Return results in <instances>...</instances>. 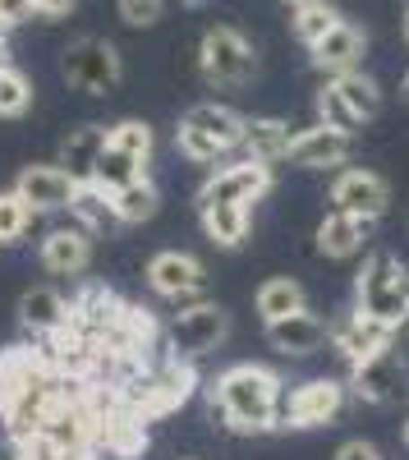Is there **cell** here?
Returning a JSON list of instances; mask_svg holds the SVG:
<instances>
[{
	"label": "cell",
	"mask_w": 409,
	"mask_h": 460,
	"mask_svg": "<svg viewBox=\"0 0 409 460\" xmlns=\"http://www.w3.org/2000/svg\"><path fill=\"white\" fill-rule=\"evenodd\" d=\"M226 336V314L216 304H198V309H184L170 318V355L179 359H194L216 350V341Z\"/></svg>",
	"instance_id": "ba28073f"
},
{
	"label": "cell",
	"mask_w": 409,
	"mask_h": 460,
	"mask_svg": "<svg viewBox=\"0 0 409 460\" xmlns=\"http://www.w3.org/2000/svg\"><path fill=\"white\" fill-rule=\"evenodd\" d=\"M285 5H309V0H285Z\"/></svg>",
	"instance_id": "b9f144b4"
},
{
	"label": "cell",
	"mask_w": 409,
	"mask_h": 460,
	"mask_svg": "<svg viewBox=\"0 0 409 460\" xmlns=\"http://www.w3.org/2000/svg\"><path fill=\"white\" fill-rule=\"evenodd\" d=\"M290 143H294V134H290L285 120H248L244 138H239V147L248 152L253 162H285Z\"/></svg>",
	"instance_id": "ffe728a7"
},
{
	"label": "cell",
	"mask_w": 409,
	"mask_h": 460,
	"mask_svg": "<svg viewBox=\"0 0 409 460\" xmlns=\"http://www.w3.org/2000/svg\"><path fill=\"white\" fill-rule=\"evenodd\" d=\"M212 405L221 410L226 429H235V433H267V429L285 424L281 377L257 364H235L221 373L212 387Z\"/></svg>",
	"instance_id": "6da1fadb"
},
{
	"label": "cell",
	"mask_w": 409,
	"mask_h": 460,
	"mask_svg": "<svg viewBox=\"0 0 409 460\" xmlns=\"http://www.w3.org/2000/svg\"><path fill=\"white\" fill-rule=\"evenodd\" d=\"M396 336H409V309H405V318L396 323Z\"/></svg>",
	"instance_id": "f35d334b"
},
{
	"label": "cell",
	"mask_w": 409,
	"mask_h": 460,
	"mask_svg": "<svg viewBox=\"0 0 409 460\" xmlns=\"http://www.w3.org/2000/svg\"><path fill=\"white\" fill-rule=\"evenodd\" d=\"M184 125H194V129H203V134H212L221 147H239V138H244V115L239 111H231V106H216V102H203V106H194L189 115H184Z\"/></svg>",
	"instance_id": "603a6c76"
},
{
	"label": "cell",
	"mask_w": 409,
	"mask_h": 460,
	"mask_svg": "<svg viewBox=\"0 0 409 460\" xmlns=\"http://www.w3.org/2000/svg\"><path fill=\"white\" fill-rule=\"evenodd\" d=\"M354 147V134L345 129H331V125H313V129H300L290 143V157L300 171H322V166H341Z\"/></svg>",
	"instance_id": "8fae6325"
},
{
	"label": "cell",
	"mask_w": 409,
	"mask_h": 460,
	"mask_svg": "<svg viewBox=\"0 0 409 460\" xmlns=\"http://www.w3.org/2000/svg\"><path fill=\"white\" fill-rule=\"evenodd\" d=\"M387 203H391V189L373 171H341L336 184H331V208H341V212L378 221L387 212Z\"/></svg>",
	"instance_id": "30bf717a"
},
{
	"label": "cell",
	"mask_w": 409,
	"mask_h": 460,
	"mask_svg": "<svg viewBox=\"0 0 409 460\" xmlns=\"http://www.w3.org/2000/svg\"><path fill=\"white\" fill-rule=\"evenodd\" d=\"M19 318H23V327H28V332L51 336V332H60V327L69 323V304H65L56 290L37 286V290H28V295L19 299Z\"/></svg>",
	"instance_id": "44dd1931"
},
{
	"label": "cell",
	"mask_w": 409,
	"mask_h": 460,
	"mask_svg": "<svg viewBox=\"0 0 409 460\" xmlns=\"http://www.w3.org/2000/svg\"><path fill=\"white\" fill-rule=\"evenodd\" d=\"M161 0H120V19L129 23V28H152L157 19H161Z\"/></svg>",
	"instance_id": "e575fe53"
},
{
	"label": "cell",
	"mask_w": 409,
	"mask_h": 460,
	"mask_svg": "<svg viewBox=\"0 0 409 460\" xmlns=\"http://www.w3.org/2000/svg\"><path fill=\"white\" fill-rule=\"evenodd\" d=\"M175 138H179V152H184L189 162H216L221 152H226L212 134H203V129H194V125H184V120H179V134H175Z\"/></svg>",
	"instance_id": "836d02e7"
},
{
	"label": "cell",
	"mask_w": 409,
	"mask_h": 460,
	"mask_svg": "<svg viewBox=\"0 0 409 460\" xmlns=\"http://www.w3.org/2000/svg\"><path fill=\"white\" fill-rule=\"evenodd\" d=\"M23 14H32V0H0V19H5L10 28H14Z\"/></svg>",
	"instance_id": "8d00e7d4"
},
{
	"label": "cell",
	"mask_w": 409,
	"mask_h": 460,
	"mask_svg": "<svg viewBox=\"0 0 409 460\" xmlns=\"http://www.w3.org/2000/svg\"><path fill=\"white\" fill-rule=\"evenodd\" d=\"M368 230H373V221L368 217H354V212H341L331 208L318 226V253L322 258H354L368 240Z\"/></svg>",
	"instance_id": "2e32d148"
},
{
	"label": "cell",
	"mask_w": 409,
	"mask_h": 460,
	"mask_svg": "<svg viewBox=\"0 0 409 460\" xmlns=\"http://www.w3.org/2000/svg\"><path fill=\"white\" fill-rule=\"evenodd\" d=\"M363 51H368V37L350 23V19H341L336 28H331L322 42L313 47V65L322 69V74H350V69H359V60H363Z\"/></svg>",
	"instance_id": "9a60e30c"
},
{
	"label": "cell",
	"mask_w": 409,
	"mask_h": 460,
	"mask_svg": "<svg viewBox=\"0 0 409 460\" xmlns=\"http://www.w3.org/2000/svg\"><path fill=\"white\" fill-rule=\"evenodd\" d=\"M405 102H409V74H405Z\"/></svg>",
	"instance_id": "7bdbcfd3"
},
{
	"label": "cell",
	"mask_w": 409,
	"mask_h": 460,
	"mask_svg": "<svg viewBox=\"0 0 409 460\" xmlns=\"http://www.w3.org/2000/svg\"><path fill=\"white\" fill-rule=\"evenodd\" d=\"M110 143V129H101V125H83L79 134H69V143H65V152H60V166L74 175V180H92L97 175V157H101V147Z\"/></svg>",
	"instance_id": "d6986e66"
},
{
	"label": "cell",
	"mask_w": 409,
	"mask_h": 460,
	"mask_svg": "<svg viewBox=\"0 0 409 460\" xmlns=\"http://www.w3.org/2000/svg\"><path fill=\"white\" fill-rule=\"evenodd\" d=\"M336 460H382V456L368 447V442H345V447L336 451Z\"/></svg>",
	"instance_id": "74e56055"
},
{
	"label": "cell",
	"mask_w": 409,
	"mask_h": 460,
	"mask_svg": "<svg viewBox=\"0 0 409 460\" xmlns=\"http://www.w3.org/2000/svg\"><path fill=\"white\" fill-rule=\"evenodd\" d=\"M14 189H19V199H23L32 212H60V208H69L79 180H74L65 166H28Z\"/></svg>",
	"instance_id": "7c38bea8"
},
{
	"label": "cell",
	"mask_w": 409,
	"mask_h": 460,
	"mask_svg": "<svg viewBox=\"0 0 409 460\" xmlns=\"http://www.w3.org/2000/svg\"><path fill=\"white\" fill-rule=\"evenodd\" d=\"M88 258H92V244H88L83 226H60V230H51V235L42 240V262H47V272H56V277H79L88 267Z\"/></svg>",
	"instance_id": "e0dca14e"
},
{
	"label": "cell",
	"mask_w": 409,
	"mask_h": 460,
	"mask_svg": "<svg viewBox=\"0 0 409 460\" xmlns=\"http://www.w3.org/2000/svg\"><path fill=\"white\" fill-rule=\"evenodd\" d=\"M198 217H203L207 240L221 244V249H239L248 240V226H253L248 203H216V199H207V203H198Z\"/></svg>",
	"instance_id": "ac0fdd59"
},
{
	"label": "cell",
	"mask_w": 409,
	"mask_h": 460,
	"mask_svg": "<svg viewBox=\"0 0 409 460\" xmlns=\"http://www.w3.org/2000/svg\"><path fill=\"white\" fill-rule=\"evenodd\" d=\"M198 65H203V74H207V84H216V88H239V84L253 79L257 56H253V47L244 42V32H239V28L216 23V28L203 32Z\"/></svg>",
	"instance_id": "3957f363"
},
{
	"label": "cell",
	"mask_w": 409,
	"mask_h": 460,
	"mask_svg": "<svg viewBox=\"0 0 409 460\" xmlns=\"http://www.w3.org/2000/svg\"><path fill=\"white\" fill-rule=\"evenodd\" d=\"M79 0H32V14L37 19H65Z\"/></svg>",
	"instance_id": "d590c367"
},
{
	"label": "cell",
	"mask_w": 409,
	"mask_h": 460,
	"mask_svg": "<svg viewBox=\"0 0 409 460\" xmlns=\"http://www.w3.org/2000/svg\"><path fill=\"white\" fill-rule=\"evenodd\" d=\"M110 203H116V217H120V226H143V221H152L157 217V189H152V180H134V184H125V189H116L110 194Z\"/></svg>",
	"instance_id": "d4e9b609"
},
{
	"label": "cell",
	"mask_w": 409,
	"mask_h": 460,
	"mask_svg": "<svg viewBox=\"0 0 409 460\" xmlns=\"http://www.w3.org/2000/svg\"><path fill=\"white\" fill-rule=\"evenodd\" d=\"M143 171H147V162H138L134 152H125V147H116V143H106L101 147V157H97V184L101 189H125V184H134V180H143Z\"/></svg>",
	"instance_id": "484cf974"
},
{
	"label": "cell",
	"mask_w": 409,
	"mask_h": 460,
	"mask_svg": "<svg viewBox=\"0 0 409 460\" xmlns=\"http://www.w3.org/2000/svg\"><path fill=\"white\" fill-rule=\"evenodd\" d=\"M359 309L368 318H382V323H400L409 309V272L391 258V253H373L359 272Z\"/></svg>",
	"instance_id": "7a4b0ae2"
},
{
	"label": "cell",
	"mask_w": 409,
	"mask_h": 460,
	"mask_svg": "<svg viewBox=\"0 0 409 460\" xmlns=\"http://www.w3.org/2000/svg\"><path fill=\"white\" fill-rule=\"evenodd\" d=\"M32 106V84L14 65H0V115H23Z\"/></svg>",
	"instance_id": "f546056e"
},
{
	"label": "cell",
	"mask_w": 409,
	"mask_h": 460,
	"mask_svg": "<svg viewBox=\"0 0 409 460\" xmlns=\"http://www.w3.org/2000/svg\"><path fill=\"white\" fill-rule=\"evenodd\" d=\"M184 5H212V0H184Z\"/></svg>",
	"instance_id": "60d3db41"
},
{
	"label": "cell",
	"mask_w": 409,
	"mask_h": 460,
	"mask_svg": "<svg viewBox=\"0 0 409 460\" xmlns=\"http://www.w3.org/2000/svg\"><path fill=\"white\" fill-rule=\"evenodd\" d=\"M331 84H336L341 93H345V102L363 115V120H373V115H378V106H382V93H378V84L373 79H368V74L363 69H350V74H336V79H331Z\"/></svg>",
	"instance_id": "83f0119b"
},
{
	"label": "cell",
	"mask_w": 409,
	"mask_h": 460,
	"mask_svg": "<svg viewBox=\"0 0 409 460\" xmlns=\"http://www.w3.org/2000/svg\"><path fill=\"white\" fill-rule=\"evenodd\" d=\"M267 189H272V162H235L226 171H216L207 184H203V194L198 203L216 199V203H257V199H267Z\"/></svg>",
	"instance_id": "52a82bcc"
},
{
	"label": "cell",
	"mask_w": 409,
	"mask_h": 460,
	"mask_svg": "<svg viewBox=\"0 0 409 460\" xmlns=\"http://www.w3.org/2000/svg\"><path fill=\"white\" fill-rule=\"evenodd\" d=\"M147 286H152L157 295H166V299H175V295H184V290L207 286V272H203V262H198L194 253L166 249V253H157L152 262H147Z\"/></svg>",
	"instance_id": "5bb4252c"
},
{
	"label": "cell",
	"mask_w": 409,
	"mask_h": 460,
	"mask_svg": "<svg viewBox=\"0 0 409 460\" xmlns=\"http://www.w3.org/2000/svg\"><path fill=\"white\" fill-rule=\"evenodd\" d=\"M110 143L125 147V152H134L138 162L152 157V129H147L143 120H120L116 129H110Z\"/></svg>",
	"instance_id": "d6a6232c"
},
{
	"label": "cell",
	"mask_w": 409,
	"mask_h": 460,
	"mask_svg": "<svg viewBox=\"0 0 409 460\" xmlns=\"http://www.w3.org/2000/svg\"><path fill=\"white\" fill-rule=\"evenodd\" d=\"M65 79H69V88H79V93L106 97L110 88L120 84V56H116V47L101 42V37H83V42H74L65 51Z\"/></svg>",
	"instance_id": "277c9868"
},
{
	"label": "cell",
	"mask_w": 409,
	"mask_h": 460,
	"mask_svg": "<svg viewBox=\"0 0 409 460\" xmlns=\"http://www.w3.org/2000/svg\"><path fill=\"white\" fill-rule=\"evenodd\" d=\"M69 212L79 217V226L88 230H106V226H116V203H110V189H101L97 180H83L79 189H74V199H69Z\"/></svg>",
	"instance_id": "cb8c5ba5"
},
{
	"label": "cell",
	"mask_w": 409,
	"mask_h": 460,
	"mask_svg": "<svg viewBox=\"0 0 409 460\" xmlns=\"http://www.w3.org/2000/svg\"><path fill=\"white\" fill-rule=\"evenodd\" d=\"M405 442H409V419H405Z\"/></svg>",
	"instance_id": "ee69618b"
},
{
	"label": "cell",
	"mask_w": 409,
	"mask_h": 460,
	"mask_svg": "<svg viewBox=\"0 0 409 460\" xmlns=\"http://www.w3.org/2000/svg\"><path fill=\"white\" fill-rule=\"evenodd\" d=\"M345 405V387L336 377H313L304 387H294L285 396V424L290 429H322L341 414Z\"/></svg>",
	"instance_id": "8992f818"
},
{
	"label": "cell",
	"mask_w": 409,
	"mask_h": 460,
	"mask_svg": "<svg viewBox=\"0 0 409 460\" xmlns=\"http://www.w3.org/2000/svg\"><path fill=\"white\" fill-rule=\"evenodd\" d=\"M14 460H69V451L47 429H32V433L14 438Z\"/></svg>",
	"instance_id": "1f68e13d"
},
{
	"label": "cell",
	"mask_w": 409,
	"mask_h": 460,
	"mask_svg": "<svg viewBox=\"0 0 409 460\" xmlns=\"http://www.w3.org/2000/svg\"><path fill=\"white\" fill-rule=\"evenodd\" d=\"M391 341H396V327L382 323V318H368L363 309H354L350 318H341L336 327H331V345H336V355L345 364H363L368 355L387 350Z\"/></svg>",
	"instance_id": "9c48e42d"
},
{
	"label": "cell",
	"mask_w": 409,
	"mask_h": 460,
	"mask_svg": "<svg viewBox=\"0 0 409 460\" xmlns=\"http://www.w3.org/2000/svg\"><path fill=\"white\" fill-rule=\"evenodd\" d=\"M405 382H409V373H405V364L396 359L391 345H387V350H378V355H368L363 364H350V387H354V396L368 401V405H391V401H400V396H405Z\"/></svg>",
	"instance_id": "5b68a950"
},
{
	"label": "cell",
	"mask_w": 409,
	"mask_h": 460,
	"mask_svg": "<svg viewBox=\"0 0 409 460\" xmlns=\"http://www.w3.org/2000/svg\"><path fill=\"white\" fill-rule=\"evenodd\" d=\"M405 42H409V0H405Z\"/></svg>",
	"instance_id": "ab89813d"
},
{
	"label": "cell",
	"mask_w": 409,
	"mask_h": 460,
	"mask_svg": "<svg viewBox=\"0 0 409 460\" xmlns=\"http://www.w3.org/2000/svg\"><path fill=\"white\" fill-rule=\"evenodd\" d=\"M32 221V208L19 199V189H10V194H0V244H14L23 230Z\"/></svg>",
	"instance_id": "4dcf8cb0"
},
{
	"label": "cell",
	"mask_w": 409,
	"mask_h": 460,
	"mask_svg": "<svg viewBox=\"0 0 409 460\" xmlns=\"http://www.w3.org/2000/svg\"><path fill=\"white\" fill-rule=\"evenodd\" d=\"M318 115H322V125H331V129H345V134H354L359 125H363V115L345 102V93L336 88V84H326L322 93H318Z\"/></svg>",
	"instance_id": "f1b7e54d"
},
{
	"label": "cell",
	"mask_w": 409,
	"mask_h": 460,
	"mask_svg": "<svg viewBox=\"0 0 409 460\" xmlns=\"http://www.w3.org/2000/svg\"><path fill=\"white\" fill-rule=\"evenodd\" d=\"M341 23V14L326 5V0H309V5H294V14H290V28H294V37H300V42L313 51L322 37L331 32Z\"/></svg>",
	"instance_id": "4316f807"
},
{
	"label": "cell",
	"mask_w": 409,
	"mask_h": 460,
	"mask_svg": "<svg viewBox=\"0 0 409 460\" xmlns=\"http://www.w3.org/2000/svg\"><path fill=\"white\" fill-rule=\"evenodd\" d=\"M267 341H272V350H281V355H318L322 345L331 341V327L318 314L300 309V314H290V318L267 323Z\"/></svg>",
	"instance_id": "4fadbf2b"
},
{
	"label": "cell",
	"mask_w": 409,
	"mask_h": 460,
	"mask_svg": "<svg viewBox=\"0 0 409 460\" xmlns=\"http://www.w3.org/2000/svg\"><path fill=\"white\" fill-rule=\"evenodd\" d=\"M253 304H257V318L263 323H276V318H290V314L309 309V295H304V286L294 277H272V281L257 286Z\"/></svg>",
	"instance_id": "7402d4cb"
}]
</instances>
